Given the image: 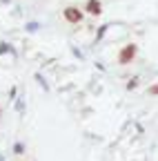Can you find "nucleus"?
Instances as JSON below:
<instances>
[{"label":"nucleus","instance_id":"obj_1","mask_svg":"<svg viewBox=\"0 0 158 161\" xmlns=\"http://www.w3.org/2000/svg\"><path fill=\"white\" fill-rule=\"evenodd\" d=\"M136 56H138V45H136V43L123 45L120 52H118V65H129V63H134Z\"/></svg>","mask_w":158,"mask_h":161},{"label":"nucleus","instance_id":"obj_2","mask_svg":"<svg viewBox=\"0 0 158 161\" xmlns=\"http://www.w3.org/2000/svg\"><path fill=\"white\" fill-rule=\"evenodd\" d=\"M63 18L67 20L69 25H78V23L83 20V11L78 9V7H74V5H69V7L63 9Z\"/></svg>","mask_w":158,"mask_h":161},{"label":"nucleus","instance_id":"obj_3","mask_svg":"<svg viewBox=\"0 0 158 161\" xmlns=\"http://www.w3.org/2000/svg\"><path fill=\"white\" fill-rule=\"evenodd\" d=\"M85 11L89 16H100L103 14V3H100V0H87V3H85Z\"/></svg>","mask_w":158,"mask_h":161},{"label":"nucleus","instance_id":"obj_4","mask_svg":"<svg viewBox=\"0 0 158 161\" xmlns=\"http://www.w3.org/2000/svg\"><path fill=\"white\" fill-rule=\"evenodd\" d=\"M147 92H149V96H158V83H156V85H149Z\"/></svg>","mask_w":158,"mask_h":161},{"label":"nucleus","instance_id":"obj_5","mask_svg":"<svg viewBox=\"0 0 158 161\" xmlns=\"http://www.w3.org/2000/svg\"><path fill=\"white\" fill-rule=\"evenodd\" d=\"M23 150H25V148H23V143L18 141V143L13 146V152H16V154H23Z\"/></svg>","mask_w":158,"mask_h":161},{"label":"nucleus","instance_id":"obj_6","mask_svg":"<svg viewBox=\"0 0 158 161\" xmlns=\"http://www.w3.org/2000/svg\"><path fill=\"white\" fill-rule=\"evenodd\" d=\"M136 85H138V78H131L127 83V90H136Z\"/></svg>","mask_w":158,"mask_h":161},{"label":"nucleus","instance_id":"obj_7","mask_svg":"<svg viewBox=\"0 0 158 161\" xmlns=\"http://www.w3.org/2000/svg\"><path fill=\"white\" fill-rule=\"evenodd\" d=\"M5 52H11V47H9L7 43H3V45H0V54H5Z\"/></svg>","mask_w":158,"mask_h":161},{"label":"nucleus","instance_id":"obj_8","mask_svg":"<svg viewBox=\"0 0 158 161\" xmlns=\"http://www.w3.org/2000/svg\"><path fill=\"white\" fill-rule=\"evenodd\" d=\"M0 161H5V159H0Z\"/></svg>","mask_w":158,"mask_h":161}]
</instances>
